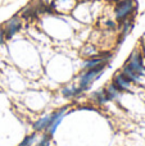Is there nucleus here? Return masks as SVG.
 <instances>
[{
  "instance_id": "f257e3e1",
  "label": "nucleus",
  "mask_w": 145,
  "mask_h": 146,
  "mask_svg": "<svg viewBox=\"0 0 145 146\" xmlns=\"http://www.w3.org/2000/svg\"><path fill=\"white\" fill-rule=\"evenodd\" d=\"M134 85L140 83L145 76V60L140 48H135L127 56L125 64L120 69Z\"/></svg>"
},
{
  "instance_id": "f03ea898",
  "label": "nucleus",
  "mask_w": 145,
  "mask_h": 146,
  "mask_svg": "<svg viewBox=\"0 0 145 146\" xmlns=\"http://www.w3.org/2000/svg\"><path fill=\"white\" fill-rule=\"evenodd\" d=\"M138 10V0H123L116 3L113 7V18L117 23L134 18Z\"/></svg>"
},
{
  "instance_id": "7ed1b4c3",
  "label": "nucleus",
  "mask_w": 145,
  "mask_h": 146,
  "mask_svg": "<svg viewBox=\"0 0 145 146\" xmlns=\"http://www.w3.org/2000/svg\"><path fill=\"white\" fill-rule=\"evenodd\" d=\"M109 66H103V67H98L94 69H86V71H81V73L78 74L77 78V85L78 87L82 90V92L87 91L100 77L103 76V73L105 72V69Z\"/></svg>"
},
{
  "instance_id": "20e7f679",
  "label": "nucleus",
  "mask_w": 145,
  "mask_h": 146,
  "mask_svg": "<svg viewBox=\"0 0 145 146\" xmlns=\"http://www.w3.org/2000/svg\"><path fill=\"white\" fill-rule=\"evenodd\" d=\"M23 23L25 22H23V18L21 17V15H13L12 18L7 19L3 23V25L0 26V28H1L3 33L5 35V38H7V40H12L18 32L22 31Z\"/></svg>"
},
{
  "instance_id": "39448f33",
  "label": "nucleus",
  "mask_w": 145,
  "mask_h": 146,
  "mask_svg": "<svg viewBox=\"0 0 145 146\" xmlns=\"http://www.w3.org/2000/svg\"><path fill=\"white\" fill-rule=\"evenodd\" d=\"M68 110H69V105H64V106H62V108L54 110L53 113H50V124H49L48 129L45 131L49 136H51V137L54 136V133L57 132V129H58L61 122L63 121L64 117L67 115Z\"/></svg>"
},
{
  "instance_id": "423d86ee",
  "label": "nucleus",
  "mask_w": 145,
  "mask_h": 146,
  "mask_svg": "<svg viewBox=\"0 0 145 146\" xmlns=\"http://www.w3.org/2000/svg\"><path fill=\"white\" fill-rule=\"evenodd\" d=\"M76 4V0H51L49 8L57 14H69L74 9Z\"/></svg>"
},
{
  "instance_id": "0eeeda50",
  "label": "nucleus",
  "mask_w": 145,
  "mask_h": 146,
  "mask_svg": "<svg viewBox=\"0 0 145 146\" xmlns=\"http://www.w3.org/2000/svg\"><path fill=\"white\" fill-rule=\"evenodd\" d=\"M112 83L121 91V92H130L134 83L126 77L121 71H117L112 77Z\"/></svg>"
},
{
  "instance_id": "6e6552de",
  "label": "nucleus",
  "mask_w": 145,
  "mask_h": 146,
  "mask_svg": "<svg viewBox=\"0 0 145 146\" xmlns=\"http://www.w3.org/2000/svg\"><path fill=\"white\" fill-rule=\"evenodd\" d=\"M132 28H134V18H130V19H126V21H123V22L118 23V27H117L118 44H121L123 40H126V37L130 35Z\"/></svg>"
},
{
  "instance_id": "1a4fd4ad",
  "label": "nucleus",
  "mask_w": 145,
  "mask_h": 146,
  "mask_svg": "<svg viewBox=\"0 0 145 146\" xmlns=\"http://www.w3.org/2000/svg\"><path fill=\"white\" fill-rule=\"evenodd\" d=\"M82 90L78 87L77 83H69L61 88V95L66 99H76L82 95Z\"/></svg>"
},
{
  "instance_id": "9d476101",
  "label": "nucleus",
  "mask_w": 145,
  "mask_h": 146,
  "mask_svg": "<svg viewBox=\"0 0 145 146\" xmlns=\"http://www.w3.org/2000/svg\"><path fill=\"white\" fill-rule=\"evenodd\" d=\"M49 124H50V113L49 114H45V115L40 117L39 119H36L32 124V128L35 132H45L48 129Z\"/></svg>"
},
{
  "instance_id": "9b49d317",
  "label": "nucleus",
  "mask_w": 145,
  "mask_h": 146,
  "mask_svg": "<svg viewBox=\"0 0 145 146\" xmlns=\"http://www.w3.org/2000/svg\"><path fill=\"white\" fill-rule=\"evenodd\" d=\"M104 91H105V95H107V98L109 101H117V100H120L121 96H122V92H121L112 82L105 85Z\"/></svg>"
},
{
  "instance_id": "f8f14e48",
  "label": "nucleus",
  "mask_w": 145,
  "mask_h": 146,
  "mask_svg": "<svg viewBox=\"0 0 145 146\" xmlns=\"http://www.w3.org/2000/svg\"><path fill=\"white\" fill-rule=\"evenodd\" d=\"M91 101L95 104V105H104V104L109 103V100H108L107 95H105V91H104V87L103 88H99V90L94 91V92L91 94Z\"/></svg>"
},
{
  "instance_id": "ddd939ff",
  "label": "nucleus",
  "mask_w": 145,
  "mask_h": 146,
  "mask_svg": "<svg viewBox=\"0 0 145 146\" xmlns=\"http://www.w3.org/2000/svg\"><path fill=\"white\" fill-rule=\"evenodd\" d=\"M98 54H100V51H99V49H98V46L95 45V44H86L81 50V55L84 56L85 59L95 56V55H98Z\"/></svg>"
},
{
  "instance_id": "4468645a",
  "label": "nucleus",
  "mask_w": 145,
  "mask_h": 146,
  "mask_svg": "<svg viewBox=\"0 0 145 146\" xmlns=\"http://www.w3.org/2000/svg\"><path fill=\"white\" fill-rule=\"evenodd\" d=\"M50 141H51V136H49L46 132H43L40 140L36 141V144L33 146H50Z\"/></svg>"
},
{
  "instance_id": "2eb2a0df",
  "label": "nucleus",
  "mask_w": 145,
  "mask_h": 146,
  "mask_svg": "<svg viewBox=\"0 0 145 146\" xmlns=\"http://www.w3.org/2000/svg\"><path fill=\"white\" fill-rule=\"evenodd\" d=\"M5 41H7V38H5V35H4V33H3L1 28H0V46H1V45H4V44H5Z\"/></svg>"
},
{
  "instance_id": "dca6fc26",
  "label": "nucleus",
  "mask_w": 145,
  "mask_h": 146,
  "mask_svg": "<svg viewBox=\"0 0 145 146\" xmlns=\"http://www.w3.org/2000/svg\"><path fill=\"white\" fill-rule=\"evenodd\" d=\"M77 3H91V1H94V0H76Z\"/></svg>"
},
{
  "instance_id": "f3484780",
  "label": "nucleus",
  "mask_w": 145,
  "mask_h": 146,
  "mask_svg": "<svg viewBox=\"0 0 145 146\" xmlns=\"http://www.w3.org/2000/svg\"><path fill=\"white\" fill-rule=\"evenodd\" d=\"M112 1H113V3H114V4H116V3H120V1H123V0H112Z\"/></svg>"
}]
</instances>
